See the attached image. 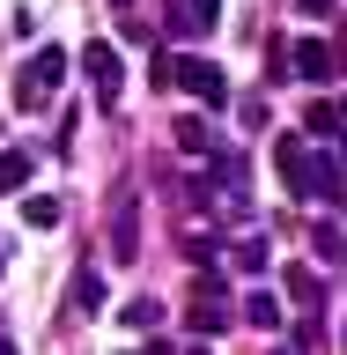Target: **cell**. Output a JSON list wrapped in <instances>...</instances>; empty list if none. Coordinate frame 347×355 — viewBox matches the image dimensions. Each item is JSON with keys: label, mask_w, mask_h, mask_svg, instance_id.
I'll return each mask as SVG.
<instances>
[{"label": "cell", "mask_w": 347, "mask_h": 355, "mask_svg": "<svg viewBox=\"0 0 347 355\" xmlns=\"http://www.w3.org/2000/svg\"><path fill=\"white\" fill-rule=\"evenodd\" d=\"M288 52H296L288 67H296L303 82H332V74H340V60H332V44H326V37H296Z\"/></svg>", "instance_id": "obj_4"}, {"label": "cell", "mask_w": 347, "mask_h": 355, "mask_svg": "<svg viewBox=\"0 0 347 355\" xmlns=\"http://www.w3.org/2000/svg\"><path fill=\"white\" fill-rule=\"evenodd\" d=\"M22 222H30V230H60V200H52V193H30V200H22Z\"/></svg>", "instance_id": "obj_10"}, {"label": "cell", "mask_w": 347, "mask_h": 355, "mask_svg": "<svg viewBox=\"0 0 347 355\" xmlns=\"http://www.w3.org/2000/svg\"><path fill=\"white\" fill-rule=\"evenodd\" d=\"M303 126L318 133V141H340V104H332V96H310V104H303Z\"/></svg>", "instance_id": "obj_9"}, {"label": "cell", "mask_w": 347, "mask_h": 355, "mask_svg": "<svg viewBox=\"0 0 347 355\" xmlns=\"http://www.w3.org/2000/svg\"><path fill=\"white\" fill-rule=\"evenodd\" d=\"M30 171H37V155H30V148H0V193H22Z\"/></svg>", "instance_id": "obj_7"}, {"label": "cell", "mask_w": 347, "mask_h": 355, "mask_svg": "<svg viewBox=\"0 0 347 355\" xmlns=\"http://www.w3.org/2000/svg\"><path fill=\"white\" fill-rule=\"evenodd\" d=\"M281 288H288V296H296L303 311H318V304H326V282H318L310 266H288V274H281Z\"/></svg>", "instance_id": "obj_8"}, {"label": "cell", "mask_w": 347, "mask_h": 355, "mask_svg": "<svg viewBox=\"0 0 347 355\" xmlns=\"http://www.w3.org/2000/svg\"><path fill=\"white\" fill-rule=\"evenodd\" d=\"M244 318H251V326H281V296H244Z\"/></svg>", "instance_id": "obj_13"}, {"label": "cell", "mask_w": 347, "mask_h": 355, "mask_svg": "<svg viewBox=\"0 0 347 355\" xmlns=\"http://www.w3.org/2000/svg\"><path fill=\"white\" fill-rule=\"evenodd\" d=\"M310 244H318V259H326V266H340V230H332V222H318Z\"/></svg>", "instance_id": "obj_16"}, {"label": "cell", "mask_w": 347, "mask_h": 355, "mask_svg": "<svg viewBox=\"0 0 347 355\" xmlns=\"http://www.w3.org/2000/svg\"><path fill=\"white\" fill-rule=\"evenodd\" d=\"M296 8H303V15H332V0H296Z\"/></svg>", "instance_id": "obj_18"}, {"label": "cell", "mask_w": 347, "mask_h": 355, "mask_svg": "<svg viewBox=\"0 0 347 355\" xmlns=\"http://www.w3.org/2000/svg\"><path fill=\"white\" fill-rule=\"evenodd\" d=\"M82 67H89V82H96V104L111 111V104H118V89H126V67H118V52L96 37V44H82Z\"/></svg>", "instance_id": "obj_3"}, {"label": "cell", "mask_w": 347, "mask_h": 355, "mask_svg": "<svg viewBox=\"0 0 347 355\" xmlns=\"http://www.w3.org/2000/svg\"><path fill=\"white\" fill-rule=\"evenodd\" d=\"M222 15V0H170V30L177 37H207Z\"/></svg>", "instance_id": "obj_5"}, {"label": "cell", "mask_w": 347, "mask_h": 355, "mask_svg": "<svg viewBox=\"0 0 347 355\" xmlns=\"http://www.w3.org/2000/svg\"><path fill=\"white\" fill-rule=\"evenodd\" d=\"M193 326H199V333H222V326H229V311H222V296H215V288H199V304H193Z\"/></svg>", "instance_id": "obj_12"}, {"label": "cell", "mask_w": 347, "mask_h": 355, "mask_svg": "<svg viewBox=\"0 0 347 355\" xmlns=\"http://www.w3.org/2000/svg\"><path fill=\"white\" fill-rule=\"evenodd\" d=\"M303 163H310V148L296 141V133H281V141H274V171H281L288 200H303Z\"/></svg>", "instance_id": "obj_6"}, {"label": "cell", "mask_w": 347, "mask_h": 355, "mask_svg": "<svg viewBox=\"0 0 347 355\" xmlns=\"http://www.w3.org/2000/svg\"><path fill=\"white\" fill-rule=\"evenodd\" d=\"M170 82H177V89H193L199 104H229V74H222L215 60H199V52H185V60L170 52Z\"/></svg>", "instance_id": "obj_2"}, {"label": "cell", "mask_w": 347, "mask_h": 355, "mask_svg": "<svg viewBox=\"0 0 347 355\" xmlns=\"http://www.w3.org/2000/svg\"><path fill=\"white\" fill-rule=\"evenodd\" d=\"M60 82H66V52H60V44H44L37 60L15 74V104H22V111H44V96H52Z\"/></svg>", "instance_id": "obj_1"}, {"label": "cell", "mask_w": 347, "mask_h": 355, "mask_svg": "<svg viewBox=\"0 0 347 355\" xmlns=\"http://www.w3.org/2000/svg\"><path fill=\"white\" fill-rule=\"evenodd\" d=\"M229 259H237V266H244V274H259V266H266V244H259V237H244V244H237V252H229Z\"/></svg>", "instance_id": "obj_17"}, {"label": "cell", "mask_w": 347, "mask_h": 355, "mask_svg": "<svg viewBox=\"0 0 347 355\" xmlns=\"http://www.w3.org/2000/svg\"><path fill=\"white\" fill-rule=\"evenodd\" d=\"M74 311H104V274H96V266L74 274Z\"/></svg>", "instance_id": "obj_11"}, {"label": "cell", "mask_w": 347, "mask_h": 355, "mask_svg": "<svg viewBox=\"0 0 347 355\" xmlns=\"http://www.w3.org/2000/svg\"><path fill=\"white\" fill-rule=\"evenodd\" d=\"M118 318H126V326H155V318H163V296H133Z\"/></svg>", "instance_id": "obj_14"}, {"label": "cell", "mask_w": 347, "mask_h": 355, "mask_svg": "<svg viewBox=\"0 0 347 355\" xmlns=\"http://www.w3.org/2000/svg\"><path fill=\"white\" fill-rule=\"evenodd\" d=\"M0 355H15V348H8V340H0Z\"/></svg>", "instance_id": "obj_21"}, {"label": "cell", "mask_w": 347, "mask_h": 355, "mask_svg": "<svg viewBox=\"0 0 347 355\" xmlns=\"http://www.w3.org/2000/svg\"><path fill=\"white\" fill-rule=\"evenodd\" d=\"M185 355H215V348H185Z\"/></svg>", "instance_id": "obj_20"}, {"label": "cell", "mask_w": 347, "mask_h": 355, "mask_svg": "<svg viewBox=\"0 0 347 355\" xmlns=\"http://www.w3.org/2000/svg\"><path fill=\"white\" fill-rule=\"evenodd\" d=\"M177 148H215V133H207V126H199V119H177Z\"/></svg>", "instance_id": "obj_15"}, {"label": "cell", "mask_w": 347, "mask_h": 355, "mask_svg": "<svg viewBox=\"0 0 347 355\" xmlns=\"http://www.w3.org/2000/svg\"><path fill=\"white\" fill-rule=\"evenodd\" d=\"M126 355H141V348H126ZM148 355H170V348H148Z\"/></svg>", "instance_id": "obj_19"}]
</instances>
